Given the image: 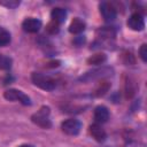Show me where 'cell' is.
Instances as JSON below:
<instances>
[{"label": "cell", "mask_w": 147, "mask_h": 147, "mask_svg": "<svg viewBox=\"0 0 147 147\" xmlns=\"http://www.w3.org/2000/svg\"><path fill=\"white\" fill-rule=\"evenodd\" d=\"M31 79H32V83L37 87L45 90V91H53L56 86V83L52 77L45 74H41V72H33L31 76Z\"/></svg>", "instance_id": "cell-1"}, {"label": "cell", "mask_w": 147, "mask_h": 147, "mask_svg": "<svg viewBox=\"0 0 147 147\" xmlns=\"http://www.w3.org/2000/svg\"><path fill=\"white\" fill-rule=\"evenodd\" d=\"M49 114H51L49 107L42 106L37 113H34L31 116V121L36 125H38L42 129H49L52 126V123H51V119H49Z\"/></svg>", "instance_id": "cell-2"}, {"label": "cell", "mask_w": 147, "mask_h": 147, "mask_svg": "<svg viewBox=\"0 0 147 147\" xmlns=\"http://www.w3.org/2000/svg\"><path fill=\"white\" fill-rule=\"evenodd\" d=\"M3 96L8 101H18L24 106H30L31 105L30 98L25 93H23L20 90H16V88H9V90L5 91Z\"/></svg>", "instance_id": "cell-3"}, {"label": "cell", "mask_w": 147, "mask_h": 147, "mask_svg": "<svg viewBox=\"0 0 147 147\" xmlns=\"http://www.w3.org/2000/svg\"><path fill=\"white\" fill-rule=\"evenodd\" d=\"M80 127H82V123L76 118L65 119L61 124L62 131L65 134H69V136H77L79 133V131H80Z\"/></svg>", "instance_id": "cell-4"}, {"label": "cell", "mask_w": 147, "mask_h": 147, "mask_svg": "<svg viewBox=\"0 0 147 147\" xmlns=\"http://www.w3.org/2000/svg\"><path fill=\"white\" fill-rule=\"evenodd\" d=\"M99 8H100V14H101L102 18L106 22H111V21L115 20V17H116V8L113 6V3L103 1V2L100 3Z\"/></svg>", "instance_id": "cell-5"}, {"label": "cell", "mask_w": 147, "mask_h": 147, "mask_svg": "<svg viewBox=\"0 0 147 147\" xmlns=\"http://www.w3.org/2000/svg\"><path fill=\"white\" fill-rule=\"evenodd\" d=\"M127 26L133 31H141L145 28V21L141 14L133 13L127 20Z\"/></svg>", "instance_id": "cell-6"}, {"label": "cell", "mask_w": 147, "mask_h": 147, "mask_svg": "<svg viewBox=\"0 0 147 147\" xmlns=\"http://www.w3.org/2000/svg\"><path fill=\"white\" fill-rule=\"evenodd\" d=\"M22 28L25 32H29V33H36L40 30L41 28V21L38 20V18H34V17H28L23 21L22 23Z\"/></svg>", "instance_id": "cell-7"}, {"label": "cell", "mask_w": 147, "mask_h": 147, "mask_svg": "<svg viewBox=\"0 0 147 147\" xmlns=\"http://www.w3.org/2000/svg\"><path fill=\"white\" fill-rule=\"evenodd\" d=\"M88 132H90V134L92 136V138H93L94 140H96L98 142H102V141H105L106 138H107L106 131H105L99 124H96V123L90 125Z\"/></svg>", "instance_id": "cell-8"}, {"label": "cell", "mask_w": 147, "mask_h": 147, "mask_svg": "<svg viewBox=\"0 0 147 147\" xmlns=\"http://www.w3.org/2000/svg\"><path fill=\"white\" fill-rule=\"evenodd\" d=\"M109 119V110L105 106H98L94 109V121L96 124L106 123Z\"/></svg>", "instance_id": "cell-9"}, {"label": "cell", "mask_w": 147, "mask_h": 147, "mask_svg": "<svg viewBox=\"0 0 147 147\" xmlns=\"http://www.w3.org/2000/svg\"><path fill=\"white\" fill-rule=\"evenodd\" d=\"M85 30V22L78 17L74 18L69 25V31L74 34H78Z\"/></svg>", "instance_id": "cell-10"}, {"label": "cell", "mask_w": 147, "mask_h": 147, "mask_svg": "<svg viewBox=\"0 0 147 147\" xmlns=\"http://www.w3.org/2000/svg\"><path fill=\"white\" fill-rule=\"evenodd\" d=\"M51 17H52V21L56 22V23H63L67 18V10L63 9V8H54L52 11H51Z\"/></svg>", "instance_id": "cell-11"}, {"label": "cell", "mask_w": 147, "mask_h": 147, "mask_svg": "<svg viewBox=\"0 0 147 147\" xmlns=\"http://www.w3.org/2000/svg\"><path fill=\"white\" fill-rule=\"evenodd\" d=\"M106 60H107L106 54H103V53H96V54L90 56L86 62H87V64H91V65H98V64H102Z\"/></svg>", "instance_id": "cell-12"}, {"label": "cell", "mask_w": 147, "mask_h": 147, "mask_svg": "<svg viewBox=\"0 0 147 147\" xmlns=\"http://www.w3.org/2000/svg\"><path fill=\"white\" fill-rule=\"evenodd\" d=\"M109 88H110V83H108L107 80H101L94 91V95L95 96H102L109 91Z\"/></svg>", "instance_id": "cell-13"}, {"label": "cell", "mask_w": 147, "mask_h": 147, "mask_svg": "<svg viewBox=\"0 0 147 147\" xmlns=\"http://www.w3.org/2000/svg\"><path fill=\"white\" fill-rule=\"evenodd\" d=\"M10 42V33L5 29L0 26V46H6Z\"/></svg>", "instance_id": "cell-14"}, {"label": "cell", "mask_w": 147, "mask_h": 147, "mask_svg": "<svg viewBox=\"0 0 147 147\" xmlns=\"http://www.w3.org/2000/svg\"><path fill=\"white\" fill-rule=\"evenodd\" d=\"M11 59L9 56L0 54V70H8L11 67Z\"/></svg>", "instance_id": "cell-15"}, {"label": "cell", "mask_w": 147, "mask_h": 147, "mask_svg": "<svg viewBox=\"0 0 147 147\" xmlns=\"http://www.w3.org/2000/svg\"><path fill=\"white\" fill-rule=\"evenodd\" d=\"M98 33L102 38H114L115 37V30L113 28H102L98 30Z\"/></svg>", "instance_id": "cell-16"}, {"label": "cell", "mask_w": 147, "mask_h": 147, "mask_svg": "<svg viewBox=\"0 0 147 147\" xmlns=\"http://www.w3.org/2000/svg\"><path fill=\"white\" fill-rule=\"evenodd\" d=\"M60 30V24L54 22V21H51L47 25H46V31L49 33V34H56Z\"/></svg>", "instance_id": "cell-17"}, {"label": "cell", "mask_w": 147, "mask_h": 147, "mask_svg": "<svg viewBox=\"0 0 147 147\" xmlns=\"http://www.w3.org/2000/svg\"><path fill=\"white\" fill-rule=\"evenodd\" d=\"M20 3H21L20 0H0V5L6 8H9V9H14V8L18 7Z\"/></svg>", "instance_id": "cell-18"}, {"label": "cell", "mask_w": 147, "mask_h": 147, "mask_svg": "<svg viewBox=\"0 0 147 147\" xmlns=\"http://www.w3.org/2000/svg\"><path fill=\"white\" fill-rule=\"evenodd\" d=\"M134 84L133 82L131 80H127L126 84H125V94H126V98H132L134 92H136V87H133Z\"/></svg>", "instance_id": "cell-19"}, {"label": "cell", "mask_w": 147, "mask_h": 147, "mask_svg": "<svg viewBox=\"0 0 147 147\" xmlns=\"http://www.w3.org/2000/svg\"><path fill=\"white\" fill-rule=\"evenodd\" d=\"M123 61H124L125 64H133V63L136 62L134 56L132 55L131 52H125V53L123 54Z\"/></svg>", "instance_id": "cell-20"}, {"label": "cell", "mask_w": 147, "mask_h": 147, "mask_svg": "<svg viewBox=\"0 0 147 147\" xmlns=\"http://www.w3.org/2000/svg\"><path fill=\"white\" fill-rule=\"evenodd\" d=\"M139 55L144 62H147V45L146 44L141 45V47L139 49Z\"/></svg>", "instance_id": "cell-21"}, {"label": "cell", "mask_w": 147, "mask_h": 147, "mask_svg": "<svg viewBox=\"0 0 147 147\" xmlns=\"http://www.w3.org/2000/svg\"><path fill=\"white\" fill-rule=\"evenodd\" d=\"M18 147H34V146L33 145H29V144H24V145H21Z\"/></svg>", "instance_id": "cell-22"}]
</instances>
